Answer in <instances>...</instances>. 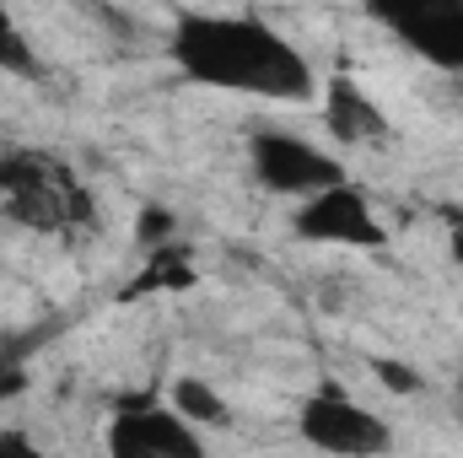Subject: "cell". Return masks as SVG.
Instances as JSON below:
<instances>
[{
	"label": "cell",
	"instance_id": "11",
	"mask_svg": "<svg viewBox=\"0 0 463 458\" xmlns=\"http://www.w3.org/2000/svg\"><path fill=\"white\" fill-rule=\"evenodd\" d=\"M0 71L38 76V54H33V43L22 38V27H16V16H11V5H5V0H0Z\"/></svg>",
	"mask_w": 463,
	"mask_h": 458
},
{
	"label": "cell",
	"instance_id": "3",
	"mask_svg": "<svg viewBox=\"0 0 463 458\" xmlns=\"http://www.w3.org/2000/svg\"><path fill=\"white\" fill-rule=\"evenodd\" d=\"M366 16L388 27L437 71H463V0H366Z\"/></svg>",
	"mask_w": 463,
	"mask_h": 458
},
{
	"label": "cell",
	"instance_id": "7",
	"mask_svg": "<svg viewBox=\"0 0 463 458\" xmlns=\"http://www.w3.org/2000/svg\"><path fill=\"white\" fill-rule=\"evenodd\" d=\"M248 157H253L259 184L275 189V195H318V189H329V184L345 178V167L335 157H324L313 140L286 135V129H259L253 146H248Z\"/></svg>",
	"mask_w": 463,
	"mask_h": 458
},
{
	"label": "cell",
	"instance_id": "9",
	"mask_svg": "<svg viewBox=\"0 0 463 458\" xmlns=\"http://www.w3.org/2000/svg\"><path fill=\"white\" fill-rule=\"evenodd\" d=\"M194 286V259H189V248L184 243H156V248H146V270L129 281V291L124 297H140V291H189Z\"/></svg>",
	"mask_w": 463,
	"mask_h": 458
},
{
	"label": "cell",
	"instance_id": "1",
	"mask_svg": "<svg viewBox=\"0 0 463 458\" xmlns=\"http://www.w3.org/2000/svg\"><path fill=\"white\" fill-rule=\"evenodd\" d=\"M173 60L200 87L269 98V103H307L313 98L307 60L297 54L291 38H280L259 16H211V11L178 16L173 22Z\"/></svg>",
	"mask_w": 463,
	"mask_h": 458
},
{
	"label": "cell",
	"instance_id": "4",
	"mask_svg": "<svg viewBox=\"0 0 463 458\" xmlns=\"http://www.w3.org/2000/svg\"><path fill=\"white\" fill-rule=\"evenodd\" d=\"M109 453L114 458H200L205 443H200L194 421H184L173 405L162 410L151 394H124L114 426H109Z\"/></svg>",
	"mask_w": 463,
	"mask_h": 458
},
{
	"label": "cell",
	"instance_id": "16",
	"mask_svg": "<svg viewBox=\"0 0 463 458\" xmlns=\"http://www.w3.org/2000/svg\"><path fill=\"white\" fill-rule=\"evenodd\" d=\"M453 264H463V227L453 232Z\"/></svg>",
	"mask_w": 463,
	"mask_h": 458
},
{
	"label": "cell",
	"instance_id": "10",
	"mask_svg": "<svg viewBox=\"0 0 463 458\" xmlns=\"http://www.w3.org/2000/svg\"><path fill=\"white\" fill-rule=\"evenodd\" d=\"M173 410H178L184 421H194V426H222V421H227L222 394H216L211 383H200V377H178V383H173Z\"/></svg>",
	"mask_w": 463,
	"mask_h": 458
},
{
	"label": "cell",
	"instance_id": "17",
	"mask_svg": "<svg viewBox=\"0 0 463 458\" xmlns=\"http://www.w3.org/2000/svg\"><path fill=\"white\" fill-rule=\"evenodd\" d=\"M458 92H463V71H458Z\"/></svg>",
	"mask_w": 463,
	"mask_h": 458
},
{
	"label": "cell",
	"instance_id": "5",
	"mask_svg": "<svg viewBox=\"0 0 463 458\" xmlns=\"http://www.w3.org/2000/svg\"><path fill=\"white\" fill-rule=\"evenodd\" d=\"M297 426H302V437H307L313 448H324V453L366 458V453H388V448H393V432H388L372 410H361L350 394H340L335 383L318 388V394L302 405Z\"/></svg>",
	"mask_w": 463,
	"mask_h": 458
},
{
	"label": "cell",
	"instance_id": "6",
	"mask_svg": "<svg viewBox=\"0 0 463 458\" xmlns=\"http://www.w3.org/2000/svg\"><path fill=\"white\" fill-rule=\"evenodd\" d=\"M297 232L307 243H345V248H383L388 227L377 222L366 189H355L350 178L318 189V195H302L297 205Z\"/></svg>",
	"mask_w": 463,
	"mask_h": 458
},
{
	"label": "cell",
	"instance_id": "14",
	"mask_svg": "<svg viewBox=\"0 0 463 458\" xmlns=\"http://www.w3.org/2000/svg\"><path fill=\"white\" fill-rule=\"evenodd\" d=\"M372 372H377V383L393 388V394H420V372H415L410 361H372Z\"/></svg>",
	"mask_w": 463,
	"mask_h": 458
},
{
	"label": "cell",
	"instance_id": "8",
	"mask_svg": "<svg viewBox=\"0 0 463 458\" xmlns=\"http://www.w3.org/2000/svg\"><path fill=\"white\" fill-rule=\"evenodd\" d=\"M324 124H329V135L340 146H366V140L388 135V114L350 81L345 71H335L329 87H324Z\"/></svg>",
	"mask_w": 463,
	"mask_h": 458
},
{
	"label": "cell",
	"instance_id": "2",
	"mask_svg": "<svg viewBox=\"0 0 463 458\" xmlns=\"http://www.w3.org/2000/svg\"><path fill=\"white\" fill-rule=\"evenodd\" d=\"M0 216L33 232H76L92 222V195L60 157L5 146L0 151Z\"/></svg>",
	"mask_w": 463,
	"mask_h": 458
},
{
	"label": "cell",
	"instance_id": "13",
	"mask_svg": "<svg viewBox=\"0 0 463 458\" xmlns=\"http://www.w3.org/2000/svg\"><path fill=\"white\" fill-rule=\"evenodd\" d=\"M173 227H178V222H173V211H167V205H146V211H140V222H135V237H140L146 248H156V243H167V237H173Z\"/></svg>",
	"mask_w": 463,
	"mask_h": 458
},
{
	"label": "cell",
	"instance_id": "12",
	"mask_svg": "<svg viewBox=\"0 0 463 458\" xmlns=\"http://www.w3.org/2000/svg\"><path fill=\"white\" fill-rule=\"evenodd\" d=\"M27 361H22V350L16 345H0V405H11L16 394H27Z\"/></svg>",
	"mask_w": 463,
	"mask_h": 458
},
{
	"label": "cell",
	"instance_id": "15",
	"mask_svg": "<svg viewBox=\"0 0 463 458\" xmlns=\"http://www.w3.org/2000/svg\"><path fill=\"white\" fill-rule=\"evenodd\" d=\"M0 453H33V443H27L22 432H5V437H0Z\"/></svg>",
	"mask_w": 463,
	"mask_h": 458
}]
</instances>
